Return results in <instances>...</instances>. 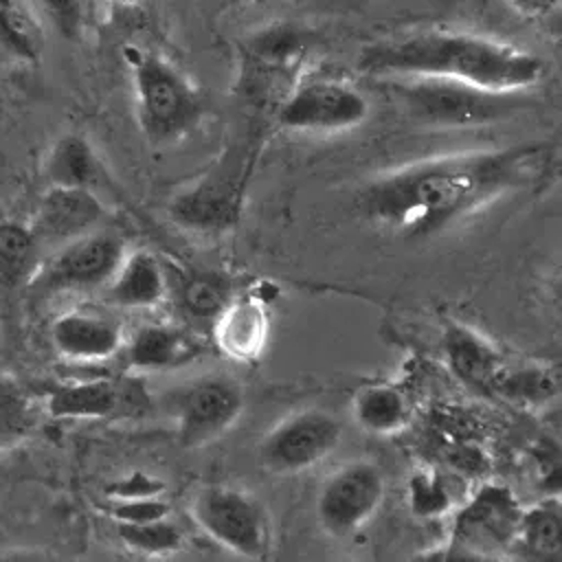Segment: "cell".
Returning <instances> with one entry per match:
<instances>
[{
	"mask_svg": "<svg viewBox=\"0 0 562 562\" xmlns=\"http://www.w3.org/2000/svg\"><path fill=\"white\" fill-rule=\"evenodd\" d=\"M358 68L386 77H439L496 94L533 88L547 72V64L527 48L443 29L373 42L362 48Z\"/></svg>",
	"mask_w": 562,
	"mask_h": 562,
	"instance_id": "2",
	"label": "cell"
},
{
	"mask_svg": "<svg viewBox=\"0 0 562 562\" xmlns=\"http://www.w3.org/2000/svg\"><path fill=\"white\" fill-rule=\"evenodd\" d=\"M167 294V277L158 259L145 250L125 255L108 281V299L114 305L140 310L158 305Z\"/></svg>",
	"mask_w": 562,
	"mask_h": 562,
	"instance_id": "18",
	"label": "cell"
},
{
	"mask_svg": "<svg viewBox=\"0 0 562 562\" xmlns=\"http://www.w3.org/2000/svg\"><path fill=\"white\" fill-rule=\"evenodd\" d=\"M512 549L529 560H558L562 551V514L558 498L520 509Z\"/></svg>",
	"mask_w": 562,
	"mask_h": 562,
	"instance_id": "20",
	"label": "cell"
},
{
	"mask_svg": "<svg viewBox=\"0 0 562 562\" xmlns=\"http://www.w3.org/2000/svg\"><path fill=\"white\" fill-rule=\"evenodd\" d=\"M44 173L48 187L92 189L101 178V162L86 136L68 132L53 143Z\"/></svg>",
	"mask_w": 562,
	"mask_h": 562,
	"instance_id": "19",
	"label": "cell"
},
{
	"mask_svg": "<svg viewBox=\"0 0 562 562\" xmlns=\"http://www.w3.org/2000/svg\"><path fill=\"white\" fill-rule=\"evenodd\" d=\"M231 299L233 296L226 279L213 272L195 274L184 283L182 290V305L195 318H215Z\"/></svg>",
	"mask_w": 562,
	"mask_h": 562,
	"instance_id": "27",
	"label": "cell"
},
{
	"mask_svg": "<svg viewBox=\"0 0 562 562\" xmlns=\"http://www.w3.org/2000/svg\"><path fill=\"white\" fill-rule=\"evenodd\" d=\"M50 342L68 360L101 362L123 347L121 325L92 312H66L50 325Z\"/></svg>",
	"mask_w": 562,
	"mask_h": 562,
	"instance_id": "14",
	"label": "cell"
},
{
	"mask_svg": "<svg viewBox=\"0 0 562 562\" xmlns=\"http://www.w3.org/2000/svg\"><path fill=\"white\" fill-rule=\"evenodd\" d=\"M50 26L66 40H77L83 31L81 0H37Z\"/></svg>",
	"mask_w": 562,
	"mask_h": 562,
	"instance_id": "29",
	"label": "cell"
},
{
	"mask_svg": "<svg viewBox=\"0 0 562 562\" xmlns=\"http://www.w3.org/2000/svg\"><path fill=\"white\" fill-rule=\"evenodd\" d=\"M110 514L116 522H147V520L167 518L169 507L158 496L114 498L110 505Z\"/></svg>",
	"mask_w": 562,
	"mask_h": 562,
	"instance_id": "30",
	"label": "cell"
},
{
	"mask_svg": "<svg viewBox=\"0 0 562 562\" xmlns=\"http://www.w3.org/2000/svg\"><path fill=\"white\" fill-rule=\"evenodd\" d=\"M145 404L147 397L138 384L94 378L57 386L48 395L46 408L57 419H108L140 411Z\"/></svg>",
	"mask_w": 562,
	"mask_h": 562,
	"instance_id": "13",
	"label": "cell"
},
{
	"mask_svg": "<svg viewBox=\"0 0 562 562\" xmlns=\"http://www.w3.org/2000/svg\"><path fill=\"white\" fill-rule=\"evenodd\" d=\"M351 413L362 430L373 435H391L404 428L408 422V400L397 386L373 382L358 389Z\"/></svg>",
	"mask_w": 562,
	"mask_h": 562,
	"instance_id": "21",
	"label": "cell"
},
{
	"mask_svg": "<svg viewBox=\"0 0 562 562\" xmlns=\"http://www.w3.org/2000/svg\"><path fill=\"white\" fill-rule=\"evenodd\" d=\"M136 119L145 138L165 147L178 143L200 119V99L189 79L162 55L127 46Z\"/></svg>",
	"mask_w": 562,
	"mask_h": 562,
	"instance_id": "3",
	"label": "cell"
},
{
	"mask_svg": "<svg viewBox=\"0 0 562 562\" xmlns=\"http://www.w3.org/2000/svg\"><path fill=\"white\" fill-rule=\"evenodd\" d=\"M37 408L18 378L0 369V452L20 443L35 426Z\"/></svg>",
	"mask_w": 562,
	"mask_h": 562,
	"instance_id": "23",
	"label": "cell"
},
{
	"mask_svg": "<svg viewBox=\"0 0 562 562\" xmlns=\"http://www.w3.org/2000/svg\"><path fill=\"white\" fill-rule=\"evenodd\" d=\"M160 490V483L149 479L143 472L130 474L125 481H119L112 487V498H140V496H156Z\"/></svg>",
	"mask_w": 562,
	"mask_h": 562,
	"instance_id": "31",
	"label": "cell"
},
{
	"mask_svg": "<svg viewBox=\"0 0 562 562\" xmlns=\"http://www.w3.org/2000/svg\"><path fill=\"white\" fill-rule=\"evenodd\" d=\"M549 162L544 145L428 158L369 184L360 209L395 233L430 235L507 191L540 182Z\"/></svg>",
	"mask_w": 562,
	"mask_h": 562,
	"instance_id": "1",
	"label": "cell"
},
{
	"mask_svg": "<svg viewBox=\"0 0 562 562\" xmlns=\"http://www.w3.org/2000/svg\"><path fill=\"white\" fill-rule=\"evenodd\" d=\"M342 439L340 422L323 408H303L281 419L259 443V465L272 474L310 470Z\"/></svg>",
	"mask_w": 562,
	"mask_h": 562,
	"instance_id": "5",
	"label": "cell"
},
{
	"mask_svg": "<svg viewBox=\"0 0 562 562\" xmlns=\"http://www.w3.org/2000/svg\"><path fill=\"white\" fill-rule=\"evenodd\" d=\"M171 411L180 446L202 448L220 439L239 419L244 391L224 375H206L176 393Z\"/></svg>",
	"mask_w": 562,
	"mask_h": 562,
	"instance_id": "8",
	"label": "cell"
},
{
	"mask_svg": "<svg viewBox=\"0 0 562 562\" xmlns=\"http://www.w3.org/2000/svg\"><path fill=\"white\" fill-rule=\"evenodd\" d=\"M116 531L130 549L147 555L171 553L182 547V533L167 522V518L147 522H116Z\"/></svg>",
	"mask_w": 562,
	"mask_h": 562,
	"instance_id": "26",
	"label": "cell"
},
{
	"mask_svg": "<svg viewBox=\"0 0 562 562\" xmlns=\"http://www.w3.org/2000/svg\"><path fill=\"white\" fill-rule=\"evenodd\" d=\"M369 101L349 83L314 79L294 88L279 108V123L294 132H338L362 123Z\"/></svg>",
	"mask_w": 562,
	"mask_h": 562,
	"instance_id": "11",
	"label": "cell"
},
{
	"mask_svg": "<svg viewBox=\"0 0 562 562\" xmlns=\"http://www.w3.org/2000/svg\"><path fill=\"white\" fill-rule=\"evenodd\" d=\"M123 257V239L110 231L94 228L57 246L53 257L35 270L33 285L44 292L108 285Z\"/></svg>",
	"mask_w": 562,
	"mask_h": 562,
	"instance_id": "6",
	"label": "cell"
},
{
	"mask_svg": "<svg viewBox=\"0 0 562 562\" xmlns=\"http://www.w3.org/2000/svg\"><path fill=\"white\" fill-rule=\"evenodd\" d=\"M411 507L417 516H437L450 507V496L443 490L439 476L417 474L411 481Z\"/></svg>",
	"mask_w": 562,
	"mask_h": 562,
	"instance_id": "28",
	"label": "cell"
},
{
	"mask_svg": "<svg viewBox=\"0 0 562 562\" xmlns=\"http://www.w3.org/2000/svg\"><path fill=\"white\" fill-rule=\"evenodd\" d=\"M509 4L527 18H544L555 11L560 0H509Z\"/></svg>",
	"mask_w": 562,
	"mask_h": 562,
	"instance_id": "32",
	"label": "cell"
},
{
	"mask_svg": "<svg viewBox=\"0 0 562 562\" xmlns=\"http://www.w3.org/2000/svg\"><path fill=\"white\" fill-rule=\"evenodd\" d=\"M492 391L520 402H542L555 393V378L542 367H507L505 362Z\"/></svg>",
	"mask_w": 562,
	"mask_h": 562,
	"instance_id": "25",
	"label": "cell"
},
{
	"mask_svg": "<svg viewBox=\"0 0 562 562\" xmlns=\"http://www.w3.org/2000/svg\"><path fill=\"white\" fill-rule=\"evenodd\" d=\"M441 347L450 371L461 382L479 391H492L505 360L487 338L465 325L448 323Z\"/></svg>",
	"mask_w": 562,
	"mask_h": 562,
	"instance_id": "16",
	"label": "cell"
},
{
	"mask_svg": "<svg viewBox=\"0 0 562 562\" xmlns=\"http://www.w3.org/2000/svg\"><path fill=\"white\" fill-rule=\"evenodd\" d=\"M103 215V202L97 198L92 189L48 187L35 209L29 228L40 248H57L75 237L94 231L101 224Z\"/></svg>",
	"mask_w": 562,
	"mask_h": 562,
	"instance_id": "12",
	"label": "cell"
},
{
	"mask_svg": "<svg viewBox=\"0 0 562 562\" xmlns=\"http://www.w3.org/2000/svg\"><path fill=\"white\" fill-rule=\"evenodd\" d=\"M202 342L173 325H143L125 345V360L132 369L167 371L195 360Z\"/></svg>",
	"mask_w": 562,
	"mask_h": 562,
	"instance_id": "17",
	"label": "cell"
},
{
	"mask_svg": "<svg viewBox=\"0 0 562 562\" xmlns=\"http://www.w3.org/2000/svg\"><path fill=\"white\" fill-rule=\"evenodd\" d=\"M520 509L507 487L483 485L457 514L448 555L490 558L498 551H509Z\"/></svg>",
	"mask_w": 562,
	"mask_h": 562,
	"instance_id": "7",
	"label": "cell"
},
{
	"mask_svg": "<svg viewBox=\"0 0 562 562\" xmlns=\"http://www.w3.org/2000/svg\"><path fill=\"white\" fill-rule=\"evenodd\" d=\"M384 498V476L369 461H353L338 468L321 487L316 516L334 538L353 536L378 512Z\"/></svg>",
	"mask_w": 562,
	"mask_h": 562,
	"instance_id": "9",
	"label": "cell"
},
{
	"mask_svg": "<svg viewBox=\"0 0 562 562\" xmlns=\"http://www.w3.org/2000/svg\"><path fill=\"white\" fill-rule=\"evenodd\" d=\"M44 33L22 0H0V48L20 61H37Z\"/></svg>",
	"mask_w": 562,
	"mask_h": 562,
	"instance_id": "22",
	"label": "cell"
},
{
	"mask_svg": "<svg viewBox=\"0 0 562 562\" xmlns=\"http://www.w3.org/2000/svg\"><path fill=\"white\" fill-rule=\"evenodd\" d=\"M189 516L202 533L235 555L261 560L270 551V522L266 507L248 492L209 485L191 498Z\"/></svg>",
	"mask_w": 562,
	"mask_h": 562,
	"instance_id": "4",
	"label": "cell"
},
{
	"mask_svg": "<svg viewBox=\"0 0 562 562\" xmlns=\"http://www.w3.org/2000/svg\"><path fill=\"white\" fill-rule=\"evenodd\" d=\"M404 103L408 110L435 125H479L498 119L512 94L485 92L439 77H406Z\"/></svg>",
	"mask_w": 562,
	"mask_h": 562,
	"instance_id": "10",
	"label": "cell"
},
{
	"mask_svg": "<svg viewBox=\"0 0 562 562\" xmlns=\"http://www.w3.org/2000/svg\"><path fill=\"white\" fill-rule=\"evenodd\" d=\"M40 244L35 241L31 228L20 222L0 224V281L15 285L20 281L33 279L37 270Z\"/></svg>",
	"mask_w": 562,
	"mask_h": 562,
	"instance_id": "24",
	"label": "cell"
},
{
	"mask_svg": "<svg viewBox=\"0 0 562 562\" xmlns=\"http://www.w3.org/2000/svg\"><path fill=\"white\" fill-rule=\"evenodd\" d=\"M121 2H132V0H121Z\"/></svg>",
	"mask_w": 562,
	"mask_h": 562,
	"instance_id": "33",
	"label": "cell"
},
{
	"mask_svg": "<svg viewBox=\"0 0 562 562\" xmlns=\"http://www.w3.org/2000/svg\"><path fill=\"white\" fill-rule=\"evenodd\" d=\"M268 310L259 296L231 299L213 318L215 345L235 360L257 358L268 340Z\"/></svg>",
	"mask_w": 562,
	"mask_h": 562,
	"instance_id": "15",
	"label": "cell"
}]
</instances>
